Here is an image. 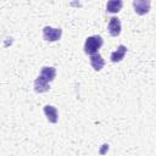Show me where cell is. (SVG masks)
I'll list each match as a JSON object with an SVG mask.
<instances>
[{
    "instance_id": "1",
    "label": "cell",
    "mask_w": 156,
    "mask_h": 156,
    "mask_svg": "<svg viewBox=\"0 0 156 156\" xmlns=\"http://www.w3.org/2000/svg\"><path fill=\"white\" fill-rule=\"evenodd\" d=\"M104 44V39L101 35H90L85 39V43H84V52L87 55H95L99 52V49Z\"/></svg>"
},
{
    "instance_id": "2",
    "label": "cell",
    "mask_w": 156,
    "mask_h": 156,
    "mask_svg": "<svg viewBox=\"0 0 156 156\" xmlns=\"http://www.w3.org/2000/svg\"><path fill=\"white\" fill-rule=\"evenodd\" d=\"M62 29L61 28H52L50 26H45L43 28V38L46 41H56L61 39Z\"/></svg>"
},
{
    "instance_id": "3",
    "label": "cell",
    "mask_w": 156,
    "mask_h": 156,
    "mask_svg": "<svg viewBox=\"0 0 156 156\" xmlns=\"http://www.w3.org/2000/svg\"><path fill=\"white\" fill-rule=\"evenodd\" d=\"M107 29H108L110 35L118 37L121 34V29H122L121 21L117 17H111L110 18V22H108V26H107Z\"/></svg>"
},
{
    "instance_id": "4",
    "label": "cell",
    "mask_w": 156,
    "mask_h": 156,
    "mask_svg": "<svg viewBox=\"0 0 156 156\" xmlns=\"http://www.w3.org/2000/svg\"><path fill=\"white\" fill-rule=\"evenodd\" d=\"M150 1H146V0H134L133 1V7H134V11L138 13V15H145L149 12L150 10Z\"/></svg>"
},
{
    "instance_id": "5",
    "label": "cell",
    "mask_w": 156,
    "mask_h": 156,
    "mask_svg": "<svg viewBox=\"0 0 156 156\" xmlns=\"http://www.w3.org/2000/svg\"><path fill=\"white\" fill-rule=\"evenodd\" d=\"M39 77H40L41 79H44L46 83H50V82H52V80L55 79V77H56V68H55V67H48V66H45V67L41 68Z\"/></svg>"
},
{
    "instance_id": "6",
    "label": "cell",
    "mask_w": 156,
    "mask_h": 156,
    "mask_svg": "<svg viewBox=\"0 0 156 156\" xmlns=\"http://www.w3.org/2000/svg\"><path fill=\"white\" fill-rule=\"evenodd\" d=\"M43 111H44V113H45V116H46V118H48V121L50 123H56L57 122L58 115H57L56 107H54L51 105H45L44 108H43Z\"/></svg>"
},
{
    "instance_id": "7",
    "label": "cell",
    "mask_w": 156,
    "mask_h": 156,
    "mask_svg": "<svg viewBox=\"0 0 156 156\" xmlns=\"http://www.w3.org/2000/svg\"><path fill=\"white\" fill-rule=\"evenodd\" d=\"M126 54H127V46L121 44V45H118L117 50L111 52V61L112 62H119V61H122L124 58Z\"/></svg>"
},
{
    "instance_id": "8",
    "label": "cell",
    "mask_w": 156,
    "mask_h": 156,
    "mask_svg": "<svg viewBox=\"0 0 156 156\" xmlns=\"http://www.w3.org/2000/svg\"><path fill=\"white\" fill-rule=\"evenodd\" d=\"M90 65H91V67H93L95 71H101L102 67L105 66V60H104L102 56L98 52V54L90 56Z\"/></svg>"
},
{
    "instance_id": "9",
    "label": "cell",
    "mask_w": 156,
    "mask_h": 156,
    "mask_svg": "<svg viewBox=\"0 0 156 156\" xmlns=\"http://www.w3.org/2000/svg\"><path fill=\"white\" fill-rule=\"evenodd\" d=\"M50 89V84L46 83L44 79H41L39 76L37 77V79L34 80V90L37 93H45Z\"/></svg>"
},
{
    "instance_id": "10",
    "label": "cell",
    "mask_w": 156,
    "mask_h": 156,
    "mask_svg": "<svg viewBox=\"0 0 156 156\" xmlns=\"http://www.w3.org/2000/svg\"><path fill=\"white\" fill-rule=\"evenodd\" d=\"M122 6H123V1H121V0H110L106 4V10H107V12L116 13V12L121 11Z\"/></svg>"
}]
</instances>
